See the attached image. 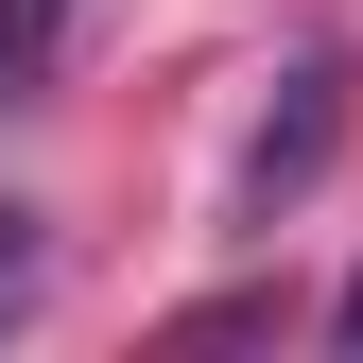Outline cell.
I'll use <instances>...</instances> for the list:
<instances>
[{"mask_svg":"<svg viewBox=\"0 0 363 363\" xmlns=\"http://www.w3.org/2000/svg\"><path fill=\"white\" fill-rule=\"evenodd\" d=\"M329 329H346V346H363V277H346V311H329Z\"/></svg>","mask_w":363,"mask_h":363,"instance_id":"cell-4","label":"cell"},{"mask_svg":"<svg viewBox=\"0 0 363 363\" xmlns=\"http://www.w3.org/2000/svg\"><path fill=\"white\" fill-rule=\"evenodd\" d=\"M35 35H52V0H18V18H0V69H35Z\"/></svg>","mask_w":363,"mask_h":363,"instance_id":"cell-3","label":"cell"},{"mask_svg":"<svg viewBox=\"0 0 363 363\" xmlns=\"http://www.w3.org/2000/svg\"><path fill=\"white\" fill-rule=\"evenodd\" d=\"M329 139H346V69H329V52H311V69H294V104H277V121H259V156H242V208H259V225H277V208L311 191V173H329Z\"/></svg>","mask_w":363,"mask_h":363,"instance_id":"cell-1","label":"cell"},{"mask_svg":"<svg viewBox=\"0 0 363 363\" xmlns=\"http://www.w3.org/2000/svg\"><path fill=\"white\" fill-rule=\"evenodd\" d=\"M35 277H52V242H35V208H0V329L35 311Z\"/></svg>","mask_w":363,"mask_h":363,"instance_id":"cell-2","label":"cell"}]
</instances>
